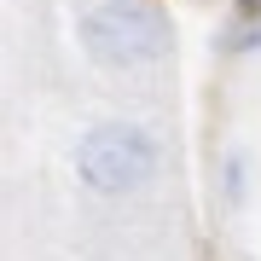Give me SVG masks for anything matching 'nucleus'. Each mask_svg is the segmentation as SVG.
Listing matches in <instances>:
<instances>
[{
  "mask_svg": "<svg viewBox=\"0 0 261 261\" xmlns=\"http://www.w3.org/2000/svg\"><path fill=\"white\" fill-rule=\"evenodd\" d=\"M215 174H221V203H226V209H244V197H250V151L226 145Z\"/></svg>",
  "mask_w": 261,
  "mask_h": 261,
  "instance_id": "obj_4",
  "label": "nucleus"
},
{
  "mask_svg": "<svg viewBox=\"0 0 261 261\" xmlns=\"http://www.w3.org/2000/svg\"><path fill=\"white\" fill-rule=\"evenodd\" d=\"M215 53L221 58H250L261 53V0H232L221 29H215Z\"/></svg>",
  "mask_w": 261,
  "mask_h": 261,
  "instance_id": "obj_3",
  "label": "nucleus"
},
{
  "mask_svg": "<svg viewBox=\"0 0 261 261\" xmlns=\"http://www.w3.org/2000/svg\"><path fill=\"white\" fill-rule=\"evenodd\" d=\"M75 41L93 58L99 70H151L163 64L174 35H168V18L151 0H93V6L75 18Z\"/></svg>",
  "mask_w": 261,
  "mask_h": 261,
  "instance_id": "obj_1",
  "label": "nucleus"
},
{
  "mask_svg": "<svg viewBox=\"0 0 261 261\" xmlns=\"http://www.w3.org/2000/svg\"><path fill=\"white\" fill-rule=\"evenodd\" d=\"M70 163H75V180H82L87 192L128 197V192H140L145 180H157L163 151H157V134H151V128L111 116V122H93V128L75 140Z\"/></svg>",
  "mask_w": 261,
  "mask_h": 261,
  "instance_id": "obj_2",
  "label": "nucleus"
}]
</instances>
